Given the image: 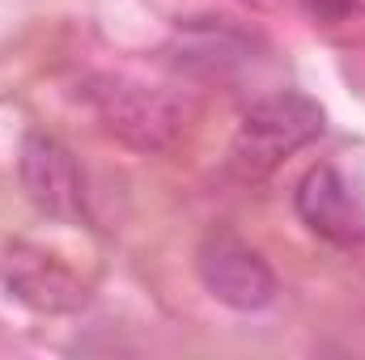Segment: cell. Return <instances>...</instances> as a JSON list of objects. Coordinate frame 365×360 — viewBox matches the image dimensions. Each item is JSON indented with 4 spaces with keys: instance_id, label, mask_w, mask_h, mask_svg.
Here are the masks:
<instances>
[{
    "instance_id": "6",
    "label": "cell",
    "mask_w": 365,
    "mask_h": 360,
    "mask_svg": "<svg viewBox=\"0 0 365 360\" xmlns=\"http://www.w3.org/2000/svg\"><path fill=\"white\" fill-rule=\"evenodd\" d=\"M293 208H297V216L306 221L310 233H319L336 246H361L365 242V208L349 191V182L340 179L336 166L306 170V179L297 182Z\"/></svg>"
},
{
    "instance_id": "5",
    "label": "cell",
    "mask_w": 365,
    "mask_h": 360,
    "mask_svg": "<svg viewBox=\"0 0 365 360\" xmlns=\"http://www.w3.org/2000/svg\"><path fill=\"white\" fill-rule=\"evenodd\" d=\"M0 284L9 288L13 301H21L34 314H73L90 301V288L81 284V275H73L60 259L21 242L0 255Z\"/></svg>"
},
{
    "instance_id": "1",
    "label": "cell",
    "mask_w": 365,
    "mask_h": 360,
    "mask_svg": "<svg viewBox=\"0 0 365 360\" xmlns=\"http://www.w3.org/2000/svg\"><path fill=\"white\" fill-rule=\"evenodd\" d=\"M327 132V110L310 93L284 90L259 97L242 119L225 153V170L238 182H264L284 157L314 144Z\"/></svg>"
},
{
    "instance_id": "4",
    "label": "cell",
    "mask_w": 365,
    "mask_h": 360,
    "mask_svg": "<svg viewBox=\"0 0 365 360\" xmlns=\"http://www.w3.org/2000/svg\"><path fill=\"white\" fill-rule=\"evenodd\" d=\"M17 174L38 212L51 221H81L86 216V191H81V170L73 153L47 136V132H26L21 153H17Z\"/></svg>"
},
{
    "instance_id": "2",
    "label": "cell",
    "mask_w": 365,
    "mask_h": 360,
    "mask_svg": "<svg viewBox=\"0 0 365 360\" xmlns=\"http://www.w3.org/2000/svg\"><path fill=\"white\" fill-rule=\"evenodd\" d=\"M86 97L93 102L106 132L140 153H166L187 127V106L179 97L166 90H153V85H140V81L98 77V81H90Z\"/></svg>"
},
{
    "instance_id": "7",
    "label": "cell",
    "mask_w": 365,
    "mask_h": 360,
    "mask_svg": "<svg viewBox=\"0 0 365 360\" xmlns=\"http://www.w3.org/2000/svg\"><path fill=\"white\" fill-rule=\"evenodd\" d=\"M306 9H310L319 21H327V26H340V21H349L353 13H361L365 0H306Z\"/></svg>"
},
{
    "instance_id": "3",
    "label": "cell",
    "mask_w": 365,
    "mask_h": 360,
    "mask_svg": "<svg viewBox=\"0 0 365 360\" xmlns=\"http://www.w3.org/2000/svg\"><path fill=\"white\" fill-rule=\"evenodd\" d=\"M195 271H200V284L238 314H255L276 301V271L268 268V259L230 233H217L200 246Z\"/></svg>"
}]
</instances>
